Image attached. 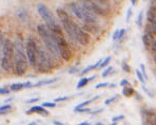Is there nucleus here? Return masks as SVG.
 <instances>
[{"instance_id":"nucleus-6","label":"nucleus","mask_w":156,"mask_h":125,"mask_svg":"<svg viewBox=\"0 0 156 125\" xmlns=\"http://www.w3.org/2000/svg\"><path fill=\"white\" fill-rule=\"evenodd\" d=\"M37 10H38V13L40 14V16L43 18V20H45V25L48 26V28H49L53 33H61L60 26L57 23L56 18L54 17L51 10H50L47 5H43V3H40V5H38Z\"/></svg>"},{"instance_id":"nucleus-48","label":"nucleus","mask_w":156,"mask_h":125,"mask_svg":"<svg viewBox=\"0 0 156 125\" xmlns=\"http://www.w3.org/2000/svg\"><path fill=\"white\" fill-rule=\"evenodd\" d=\"M110 125H117V123H116V122H113L112 124H110Z\"/></svg>"},{"instance_id":"nucleus-16","label":"nucleus","mask_w":156,"mask_h":125,"mask_svg":"<svg viewBox=\"0 0 156 125\" xmlns=\"http://www.w3.org/2000/svg\"><path fill=\"white\" fill-rule=\"evenodd\" d=\"M99 96H94L93 99H91V100H88V101H85V102H82V103H80V104H78L77 106H76L74 109H81V108H83V107H85V106H88L89 104H91L93 101H95V100H97Z\"/></svg>"},{"instance_id":"nucleus-29","label":"nucleus","mask_w":156,"mask_h":125,"mask_svg":"<svg viewBox=\"0 0 156 125\" xmlns=\"http://www.w3.org/2000/svg\"><path fill=\"white\" fill-rule=\"evenodd\" d=\"M132 17V9L130 8V9H128V12H127V17H126V21L127 23H129L130 19H131Z\"/></svg>"},{"instance_id":"nucleus-25","label":"nucleus","mask_w":156,"mask_h":125,"mask_svg":"<svg viewBox=\"0 0 156 125\" xmlns=\"http://www.w3.org/2000/svg\"><path fill=\"white\" fill-rule=\"evenodd\" d=\"M136 74H137V78H138V80L140 81L143 84H145V83H146V78H145V76L143 75V73H141L140 70H136Z\"/></svg>"},{"instance_id":"nucleus-39","label":"nucleus","mask_w":156,"mask_h":125,"mask_svg":"<svg viewBox=\"0 0 156 125\" xmlns=\"http://www.w3.org/2000/svg\"><path fill=\"white\" fill-rule=\"evenodd\" d=\"M120 85L123 86V87H126V85H127V86L129 85V81H128V80H123L120 82Z\"/></svg>"},{"instance_id":"nucleus-3","label":"nucleus","mask_w":156,"mask_h":125,"mask_svg":"<svg viewBox=\"0 0 156 125\" xmlns=\"http://www.w3.org/2000/svg\"><path fill=\"white\" fill-rule=\"evenodd\" d=\"M37 31L39 36L41 37V39H42V41L45 43V47L48 48V50H49L54 56L59 55V50H58L57 43H56V40H55V36H54L53 32L48 28V26L45 25V23L38 25Z\"/></svg>"},{"instance_id":"nucleus-46","label":"nucleus","mask_w":156,"mask_h":125,"mask_svg":"<svg viewBox=\"0 0 156 125\" xmlns=\"http://www.w3.org/2000/svg\"><path fill=\"white\" fill-rule=\"evenodd\" d=\"M109 87L110 88H114L115 87V85H114V84H111V85H109Z\"/></svg>"},{"instance_id":"nucleus-10","label":"nucleus","mask_w":156,"mask_h":125,"mask_svg":"<svg viewBox=\"0 0 156 125\" xmlns=\"http://www.w3.org/2000/svg\"><path fill=\"white\" fill-rule=\"evenodd\" d=\"M51 59L48 52L42 47L38 45V56H37V68L39 71L47 72L51 69Z\"/></svg>"},{"instance_id":"nucleus-4","label":"nucleus","mask_w":156,"mask_h":125,"mask_svg":"<svg viewBox=\"0 0 156 125\" xmlns=\"http://www.w3.org/2000/svg\"><path fill=\"white\" fill-rule=\"evenodd\" d=\"M2 57H1V68L4 71H10L14 67L15 62V47L10 39H5L1 45Z\"/></svg>"},{"instance_id":"nucleus-33","label":"nucleus","mask_w":156,"mask_h":125,"mask_svg":"<svg viewBox=\"0 0 156 125\" xmlns=\"http://www.w3.org/2000/svg\"><path fill=\"white\" fill-rule=\"evenodd\" d=\"M107 86H109V84H108V83H100V84H98V85H96V89H99V88L107 87Z\"/></svg>"},{"instance_id":"nucleus-11","label":"nucleus","mask_w":156,"mask_h":125,"mask_svg":"<svg viewBox=\"0 0 156 125\" xmlns=\"http://www.w3.org/2000/svg\"><path fill=\"white\" fill-rule=\"evenodd\" d=\"M141 123L143 125H156V112L153 109H143Z\"/></svg>"},{"instance_id":"nucleus-12","label":"nucleus","mask_w":156,"mask_h":125,"mask_svg":"<svg viewBox=\"0 0 156 125\" xmlns=\"http://www.w3.org/2000/svg\"><path fill=\"white\" fill-rule=\"evenodd\" d=\"M25 87H33V85H32L31 82L16 83V84H12L10 90H11V91H19V90H21L22 88H25Z\"/></svg>"},{"instance_id":"nucleus-2","label":"nucleus","mask_w":156,"mask_h":125,"mask_svg":"<svg viewBox=\"0 0 156 125\" xmlns=\"http://www.w3.org/2000/svg\"><path fill=\"white\" fill-rule=\"evenodd\" d=\"M15 62H14V71L15 74L18 76H21L27 72V65H29V59H27V53L25 52V46L22 41L19 38H16L15 43Z\"/></svg>"},{"instance_id":"nucleus-7","label":"nucleus","mask_w":156,"mask_h":125,"mask_svg":"<svg viewBox=\"0 0 156 125\" xmlns=\"http://www.w3.org/2000/svg\"><path fill=\"white\" fill-rule=\"evenodd\" d=\"M81 5L85 7L90 12L94 13L95 15H103L105 16L110 13V3L108 1H81Z\"/></svg>"},{"instance_id":"nucleus-20","label":"nucleus","mask_w":156,"mask_h":125,"mask_svg":"<svg viewBox=\"0 0 156 125\" xmlns=\"http://www.w3.org/2000/svg\"><path fill=\"white\" fill-rule=\"evenodd\" d=\"M55 81H57V78H52V80H48V81H41V82H38L37 84L33 85V87H37V86H42V85H47V84H51V83H54Z\"/></svg>"},{"instance_id":"nucleus-23","label":"nucleus","mask_w":156,"mask_h":125,"mask_svg":"<svg viewBox=\"0 0 156 125\" xmlns=\"http://www.w3.org/2000/svg\"><path fill=\"white\" fill-rule=\"evenodd\" d=\"M143 12L140 11L138 14V17H137V21H136V23H137V26H138L139 28H141V26H143Z\"/></svg>"},{"instance_id":"nucleus-27","label":"nucleus","mask_w":156,"mask_h":125,"mask_svg":"<svg viewBox=\"0 0 156 125\" xmlns=\"http://www.w3.org/2000/svg\"><path fill=\"white\" fill-rule=\"evenodd\" d=\"M42 107H56V103L55 102H45L42 104Z\"/></svg>"},{"instance_id":"nucleus-21","label":"nucleus","mask_w":156,"mask_h":125,"mask_svg":"<svg viewBox=\"0 0 156 125\" xmlns=\"http://www.w3.org/2000/svg\"><path fill=\"white\" fill-rule=\"evenodd\" d=\"M12 109V106L10 105H3V106H1L0 107V114H7V112H9L10 110Z\"/></svg>"},{"instance_id":"nucleus-47","label":"nucleus","mask_w":156,"mask_h":125,"mask_svg":"<svg viewBox=\"0 0 156 125\" xmlns=\"http://www.w3.org/2000/svg\"><path fill=\"white\" fill-rule=\"evenodd\" d=\"M29 125H37V124H36V123L35 122H32V123H30V124Z\"/></svg>"},{"instance_id":"nucleus-43","label":"nucleus","mask_w":156,"mask_h":125,"mask_svg":"<svg viewBox=\"0 0 156 125\" xmlns=\"http://www.w3.org/2000/svg\"><path fill=\"white\" fill-rule=\"evenodd\" d=\"M54 124H55V125H63L62 124V123H61V122H59V121H54Z\"/></svg>"},{"instance_id":"nucleus-22","label":"nucleus","mask_w":156,"mask_h":125,"mask_svg":"<svg viewBox=\"0 0 156 125\" xmlns=\"http://www.w3.org/2000/svg\"><path fill=\"white\" fill-rule=\"evenodd\" d=\"M111 59H112L111 56H107V57H105V59L103 60V62H101V65L99 66V68H105V67H107V66L110 64V62H111Z\"/></svg>"},{"instance_id":"nucleus-14","label":"nucleus","mask_w":156,"mask_h":125,"mask_svg":"<svg viewBox=\"0 0 156 125\" xmlns=\"http://www.w3.org/2000/svg\"><path fill=\"white\" fill-rule=\"evenodd\" d=\"M154 41V38L152 35H149V34H145L143 35V43L145 45L146 49H151V46Z\"/></svg>"},{"instance_id":"nucleus-35","label":"nucleus","mask_w":156,"mask_h":125,"mask_svg":"<svg viewBox=\"0 0 156 125\" xmlns=\"http://www.w3.org/2000/svg\"><path fill=\"white\" fill-rule=\"evenodd\" d=\"M123 118H125V116H123V114H119V116H117V117H114V118H113V122H116V121H119V120H123Z\"/></svg>"},{"instance_id":"nucleus-44","label":"nucleus","mask_w":156,"mask_h":125,"mask_svg":"<svg viewBox=\"0 0 156 125\" xmlns=\"http://www.w3.org/2000/svg\"><path fill=\"white\" fill-rule=\"evenodd\" d=\"M78 125H90V124L87 122V121H85V122H81L80 124H78Z\"/></svg>"},{"instance_id":"nucleus-36","label":"nucleus","mask_w":156,"mask_h":125,"mask_svg":"<svg viewBox=\"0 0 156 125\" xmlns=\"http://www.w3.org/2000/svg\"><path fill=\"white\" fill-rule=\"evenodd\" d=\"M118 35H119V30H116L113 34V40H118Z\"/></svg>"},{"instance_id":"nucleus-38","label":"nucleus","mask_w":156,"mask_h":125,"mask_svg":"<svg viewBox=\"0 0 156 125\" xmlns=\"http://www.w3.org/2000/svg\"><path fill=\"white\" fill-rule=\"evenodd\" d=\"M151 50L153 52H156V39H154V41H153V44H152V46H151Z\"/></svg>"},{"instance_id":"nucleus-34","label":"nucleus","mask_w":156,"mask_h":125,"mask_svg":"<svg viewBox=\"0 0 156 125\" xmlns=\"http://www.w3.org/2000/svg\"><path fill=\"white\" fill-rule=\"evenodd\" d=\"M90 108H81V109H74V111L75 112H88L90 111Z\"/></svg>"},{"instance_id":"nucleus-45","label":"nucleus","mask_w":156,"mask_h":125,"mask_svg":"<svg viewBox=\"0 0 156 125\" xmlns=\"http://www.w3.org/2000/svg\"><path fill=\"white\" fill-rule=\"evenodd\" d=\"M131 3H132V5H136V3H137V1H136V0H132Z\"/></svg>"},{"instance_id":"nucleus-40","label":"nucleus","mask_w":156,"mask_h":125,"mask_svg":"<svg viewBox=\"0 0 156 125\" xmlns=\"http://www.w3.org/2000/svg\"><path fill=\"white\" fill-rule=\"evenodd\" d=\"M143 90H145V91H146V92H147V93H148V94H149V96H153V94H152V93H151V92H150V91H149V89H148V88H146V87H145V86H143Z\"/></svg>"},{"instance_id":"nucleus-30","label":"nucleus","mask_w":156,"mask_h":125,"mask_svg":"<svg viewBox=\"0 0 156 125\" xmlns=\"http://www.w3.org/2000/svg\"><path fill=\"white\" fill-rule=\"evenodd\" d=\"M123 69L125 72H127V73H129L130 71H131V68H130V66L128 65L127 62H123Z\"/></svg>"},{"instance_id":"nucleus-31","label":"nucleus","mask_w":156,"mask_h":125,"mask_svg":"<svg viewBox=\"0 0 156 125\" xmlns=\"http://www.w3.org/2000/svg\"><path fill=\"white\" fill-rule=\"evenodd\" d=\"M10 91L11 90H9V89H7V88H0V94H9L10 93Z\"/></svg>"},{"instance_id":"nucleus-13","label":"nucleus","mask_w":156,"mask_h":125,"mask_svg":"<svg viewBox=\"0 0 156 125\" xmlns=\"http://www.w3.org/2000/svg\"><path fill=\"white\" fill-rule=\"evenodd\" d=\"M30 112H37V114H40L45 117L49 116V111H48L47 109H45V107H42V106H37V105L33 106V107H31V109L27 111V114H30Z\"/></svg>"},{"instance_id":"nucleus-19","label":"nucleus","mask_w":156,"mask_h":125,"mask_svg":"<svg viewBox=\"0 0 156 125\" xmlns=\"http://www.w3.org/2000/svg\"><path fill=\"white\" fill-rule=\"evenodd\" d=\"M89 82H90L89 78H81L80 81H79L77 84V89H81L82 87H85Z\"/></svg>"},{"instance_id":"nucleus-50","label":"nucleus","mask_w":156,"mask_h":125,"mask_svg":"<svg viewBox=\"0 0 156 125\" xmlns=\"http://www.w3.org/2000/svg\"><path fill=\"white\" fill-rule=\"evenodd\" d=\"M154 62H156V54H155V56H154Z\"/></svg>"},{"instance_id":"nucleus-15","label":"nucleus","mask_w":156,"mask_h":125,"mask_svg":"<svg viewBox=\"0 0 156 125\" xmlns=\"http://www.w3.org/2000/svg\"><path fill=\"white\" fill-rule=\"evenodd\" d=\"M145 32L146 34H149V35H152L156 33V23H148L145 27Z\"/></svg>"},{"instance_id":"nucleus-42","label":"nucleus","mask_w":156,"mask_h":125,"mask_svg":"<svg viewBox=\"0 0 156 125\" xmlns=\"http://www.w3.org/2000/svg\"><path fill=\"white\" fill-rule=\"evenodd\" d=\"M103 110V108H101V109H98V110H95V111H93L92 114H99V112H101Z\"/></svg>"},{"instance_id":"nucleus-18","label":"nucleus","mask_w":156,"mask_h":125,"mask_svg":"<svg viewBox=\"0 0 156 125\" xmlns=\"http://www.w3.org/2000/svg\"><path fill=\"white\" fill-rule=\"evenodd\" d=\"M103 59H99L98 62H95V64H94V65H91V66H89V67H87L85 70H83L82 72H81V74L88 73V72H89V71H91V70H93V69H95V68L99 67V66L101 65V62H103Z\"/></svg>"},{"instance_id":"nucleus-17","label":"nucleus","mask_w":156,"mask_h":125,"mask_svg":"<svg viewBox=\"0 0 156 125\" xmlns=\"http://www.w3.org/2000/svg\"><path fill=\"white\" fill-rule=\"evenodd\" d=\"M135 93V90L133 89L132 87H130V86H126V87H123V94L125 96H132L133 94Z\"/></svg>"},{"instance_id":"nucleus-41","label":"nucleus","mask_w":156,"mask_h":125,"mask_svg":"<svg viewBox=\"0 0 156 125\" xmlns=\"http://www.w3.org/2000/svg\"><path fill=\"white\" fill-rule=\"evenodd\" d=\"M37 101H39V99H38V98L31 99V100H29V101H27V103H34V102H37Z\"/></svg>"},{"instance_id":"nucleus-28","label":"nucleus","mask_w":156,"mask_h":125,"mask_svg":"<svg viewBox=\"0 0 156 125\" xmlns=\"http://www.w3.org/2000/svg\"><path fill=\"white\" fill-rule=\"evenodd\" d=\"M140 71H141V73H143V75L145 76L146 81H147L148 80V75H147V72H146V67H145L143 64H141L140 65Z\"/></svg>"},{"instance_id":"nucleus-37","label":"nucleus","mask_w":156,"mask_h":125,"mask_svg":"<svg viewBox=\"0 0 156 125\" xmlns=\"http://www.w3.org/2000/svg\"><path fill=\"white\" fill-rule=\"evenodd\" d=\"M68 96H61V98H57V99H55V102H61V101H65V100H68Z\"/></svg>"},{"instance_id":"nucleus-8","label":"nucleus","mask_w":156,"mask_h":125,"mask_svg":"<svg viewBox=\"0 0 156 125\" xmlns=\"http://www.w3.org/2000/svg\"><path fill=\"white\" fill-rule=\"evenodd\" d=\"M25 53H27L29 64L32 67H37V56H38V45L32 37H29L25 43Z\"/></svg>"},{"instance_id":"nucleus-9","label":"nucleus","mask_w":156,"mask_h":125,"mask_svg":"<svg viewBox=\"0 0 156 125\" xmlns=\"http://www.w3.org/2000/svg\"><path fill=\"white\" fill-rule=\"evenodd\" d=\"M54 36H55V40H56V43H57L58 50H59L60 56L63 58V59L70 60L72 57V52L69 47L68 41L65 39V37H63L61 33H54Z\"/></svg>"},{"instance_id":"nucleus-1","label":"nucleus","mask_w":156,"mask_h":125,"mask_svg":"<svg viewBox=\"0 0 156 125\" xmlns=\"http://www.w3.org/2000/svg\"><path fill=\"white\" fill-rule=\"evenodd\" d=\"M57 14L59 20H60L61 25H62L65 31L67 32L68 35L73 39L74 41H77L78 44H80L82 46H87L90 43V35L81 29L78 25L74 23L70 15L62 9V8H58L57 9Z\"/></svg>"},{"instance_id":"nucleus-49","label":"nucleus","mask_w":156,"mask_h":125,"mask_svg":"<svg viewBox=\"0 0 156 125\" xmlns=\"http://www.w3.org/2000/svg\"><path fill=\"white\" fill-rule=\"evenodd\" d=\"M95 125H103V123H96Z\"/></svg>"},{"instance_id":"nucleus-5","label":"nucleus","mask_w":156,"mask_h":125,"mask_svg":"<svg viewBox=\"0 0 156 125\" xmlns=\"http://www.w3.org/2000/svg\"><path fill=\"white\" fill-rule=\"evenodd\" d=\"M70 9H71L72 13L78 17L81 21L85 23H96L97 18L96 15L92 12H90L85 7H83L81 3L78 2H71L70 3Z\"/></svg>"},{"instance_id":"nucleus-26","label":"nucleus","mask_w":156,"mask_h":125,"mask_svg":"<svg viewBox=\"0 0 156 125\" xmlns=\"http://www.w3.org/2000/svg\"><path fill=\"white\" fill-rule=\"evenodd\" d=\"M112 70H113V67H112V66H110V67H108L107 69H105V71L103 72V74H101V76H103V78H107V76L109 75V74L112 72Z\"/></svg>"},{"instance_id":"nucleus-24","label":"nucleus","mask_w":156,"mask_h":125,"mask_svg":"<svg viewBox=\"0 0 156 125\" xmlns=\"http://www.w3.org/2000/svg\"><path fill=\"white\" fill-rule=\"evenodd\" d=\"M117 99H119V96L118 94H115L114 96H112V98H110V99H108V100H105V105H109V104H111V103H113L114 101H116Z\"/></svg>"},{"instance_id":"nucleus-32","label":"nucleus","mask_w":156,"mask_h":125,"mask_svg":"<svg viewBox=\"0 0 156 125\" xmlns=\"http://www.w3.org/2000/svg\"><path fill=\"white\" fill-rule=\"evenodd\" d=\"M126 33V29H120L119 30V35H118V40H120L121 38L123 37V35H125Z\"/></svg>"}]
</instances>
